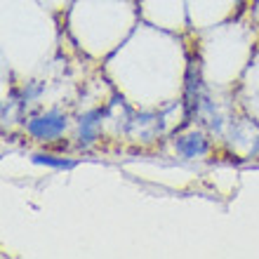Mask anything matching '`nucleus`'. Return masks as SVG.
<instances>
[{"label": "nucleus", "mask_w": 259, "mask_h": 259, "mask_svg": "<svg viewBox=\"0 0 259 259\" xmlns=\"http://www.w3.org/2000/svg\"><path fill=\"white\" fill-rule=\"evenodd\" d=\"M97 116H102V113H99V111H92V113H88V116L80 120V144H85V146L95 142V135H97V132H95V130H97V120H95V118Z\"/></svg>", "instance_id": "3"}, {"label": "nucleus", "mask_w": 259, "mask_h": 259, "mask_svg": "<svg viewBox=\"0 0 259 259\" xmlns=\"http://www.w3.org/2000/svg\"><path fill=\"white\" fill-rule=\"evenodd\" d=\"M33 163L45 165V167H57V170H71L73 167V160H66V158H57V156H48V153H35Z\"/></svg>", "instance_id": "4"}, {"label": "nucleus", "mask_w": 259, "mask_h": 259, "mask_svg": "<svg viewBox=\"0 0 259 259\" xmlns=\"http://www.w3.org/2000/svg\"><path fill=\"white\" fill-rule=\"evenodd\" d=\"M64 127H66V118L59 111H50V113L33 118L28 123V132L38 139H55L64 132Z\"/></svg>", "instance_id": "1"}, {"label": "nucleus", "mask_w": 259, "mask_h": 259, "mask_svg": "<svg viewBox=\"0 0 259 259\" xmlns=\"http://www.w3.org/2000/svg\"><path fill=\"white\" fill-rule=\"evenodd\" d=\"M177 151L182 153V156H186V158H193V156L205 153V151H207V144H205L200 137H196V135L182 137V139L177 142Z\"/></svg>", "instance_id": "2"}]
</instances>
